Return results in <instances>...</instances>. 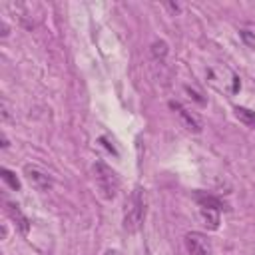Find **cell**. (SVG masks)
Returning <instances> with one entry per match:
<instances>
[{
	"label": "cell",
	"instance_id": "obj_1",
	"mask_svg": "<svg viewBox=\"0 0 255 255\" xmlns=\"http://www.w3.org/2000/svg\"><path fill=\"white\" fill-rule=\"evenodd\" d=\"M145 215H147V195H145V189L137 185L126 199L124 229L128 233H137L145 221Z\"/></svg>",
	"mask_w": 255,
	"mask_h": 255
},
{
	"label": "cell",
	"instance_id": "obj_2",
	"mask_svg": "<svg viewBox=\"0 0 255 255\" xmlns=\"http://www.w3.org/2000/svg\"><path fill=\"white\" fill-rule=\"evenodd\" d=\"M94 179H96V187H98V191H100V195L104 199H114L116 193L120 191L118 173L104 161H96L94 163Z\"/></svg>",
	"mask_w": 255,
	"mask_h": 255
},
{
	"label": "cell",
	"instance_id": "obj_3",
	"mask_svg": "<svg viewBox=\"0 0 255 255\" xmlns=\"http://www.w3.org/2000/svg\"><path fill=\"white\" fill-rule=\"evenodd\" d=\"M24 177H26L28 183H30L34 189H38V191H50V189L54 187V177H52L48 171L40 169L38 165L26 163V165H24Z\"/></svg>",
	"mask_w": 255,
	"mask_h": 255
},
{
	"label": "cell",
	"instance_id": "obj_4",
	"mask_svg": "<svg viewBox=\"0 0 255 255\" xmlns=\"http://www.w3.org/2000/svg\"><path fill=\"white\" fill-rule=\"evenodd\" d=\"M185 247L189 255H211L213 253L209 239L199 231H191L185 235Z\"/></svg>",
	"mask_w": 255,
	"mask_h": 255
},
{
	"label": "cell",
	"instance_id": "obj_5",
	"mask_svg": "<svg viewBox=\"0 0 255 255\" xmlns=\"http://www.w3.org/2000/svg\"><path fill=\"white\" fill-rule=\"evenodd\" d=\"M169 108H171L173 112H177L179 120L183 122V126H185L189 131H193V133H199V131H201V124H199V120H197L195 116H191L179 102H169Z\"/></svg>",
	"mask_w": 255,
	"mask_h": 255
},
{
	"label": "cell",
	"instance_id": "obj_6",
	"mask_svg": "<svg viewBox=\"0 0 255 255\" xmlns=\"http://www.w3.org/2000/svg\"><path fill=\"white\" fill-rule=\"evenodd\" d=\"M193 199L197 201L199 207H211V209H217V211L227 209V205H225L219 197H215V195H211V193H205V191H195V193H193Z\"/></svg>",
	"mask_w": 255,
	"mask_h": 255
},
{
	"label": "cell",
	"instance_id": "obj_7",
	"mask_svg": "<svg viewBox=\"0 0 255 255\" xmlns=\"http://www.w3.org/2000/svg\"><path fill=\"white\" fill-rule=\"evenodd\" d=\"M6 213L16 221V225H18V229H20V233H28V229H30V221H28V217L20 211V205H16V203H12V201H6Z\"/></svg>",
	"mask_w": 255,
	"mask_h": 255
},
{
	"label": "cell",
	"instance_id": "obj_8",
	"mask_svg": "<svg viewBox=\"0 0 255 255\" xmlns=\"http://www.w3.org/2000/svg\"><path fill=\"white\" fill-rule=\"evenodd\" d=\"M199 215L203 219V225L211 231H215L219 227V211L211 209V207H199Z\"/></svg>",
	"mask_w": 255,
	"mask_h": 255
},
{
	"label": "cell",
	"instance_id": "obj_9",
	"mask_svg": "<svg viewBox=\"0 0 255 255\" xmlns=\"http://www.w3.org/2000/svg\"><path fill=\"white\" fill-rule=\"evenodd\" d=\"M233 112H235V118H237L241 124H245L247 128L255 129V112H253V110L243 108V106H237Z\"/></svg>",
	"mask_w": 255,
	"mask_h": 255
},
{
	"label": "cell",
	"instance_id": "obj_10",
	"mask_svg": "<svg viewBox=\"0 0 255 255\" xmlns=\"http://www.w3.org/2000/svg\"><path fill=\"white\" fill-rule=\"evenodd\" d=\"M151 56L155 60H163L167 56V42L165 40H155L151 44Z\"/></svg>",
	"mask_w": 255,
	"mask_h": 255
},
{
	"label": "cell",
	"instance_id": "obj_11",
	"mask_svg": "<svg viewBox=\"0 0 255 255\" xmlns=\"http://www.w3.org/2000/svg\"><path fill=\"white\" fill-rule=\"evenodd\" d=\"M0 173H2V179L14 189V191H18L20 189V181H18V177H16V173L14 171H10V169H6V167H2L0 169Z\"/></svg>",
	"mask_w": 255,
	"mask_h": 255
},
{
	"label": "cell",
	"instance_id": "obj_12",
	"mask_svg": "<svg viewBox=\"0 0 255 255\" xmlns=\"http://www.w3.org/2000/svg\"><path fill=\"white\" fill-rule=\"evenodd\" d=\"M239 38L243 40V44L247 48H253L255 50V34H251L249 30H239Z\"/></svg>",
	"mask_w": 255,
	"mask_h": 255
},
{
	"label": "cell",
	"instance_id": "obj_13",
	"mask_svg": "<svg viewBox=\"0 0 255 255\" xmlns=\"http://www.w3.org/2000/svg\"><path fill=\"white\" fill-rule=\"evenodd\" d=\"M185 90H187V92H189V94H191V96L195 98V102H197V104H201V106L205 104V100H203V98H199V94H197V92H193L191 88H185Z\"/></svg>",
	"mask_w": 255,
	"mask_h": 255
},
{
	"label": "cell",
	"instance_id": "obj_14",
	"mask_svg": "<svg viewBox=\"0 0 255 255\" xmlns=\"http://www.w3.org/2000/svg\"><path fill=\"white\" fill-rule=\"evenodd\" d=\"M106 255H122V253H120L118 249H108V251H106Z\"/></svg>",
	"mask_w": 255,
	"mask_h": 255
},
{
	"label": "cell",
	"instance_id": "obj_15",
	"mask_svg": "<svg viewBox=\"0 0 255 255\" xmlns=\"http://www.w3.org/2000/svg\"><path fill=\"white\" fill-rule=\"evenodd\" d=\"M6 235H8V227L2 225V239H6Z\"/></svg>",
	"mask_w": 255,
	"mask_h": 255
},
{
	"label": "cell",
	"instance_id": "obj_16",
	"mask_svg": "<svg viewBox=\"0 0 255 255\" xmlns=\"http://www.w3.org/2000/svg\"><path fill=\"white\" fill-rule=\"evenodd\" d=\"M167 8H171V10H175V12H179V6H177V4H167Z\"/></svg>",
	"mask_w": 255,
	"mask_h": 255
}]
</instances>
